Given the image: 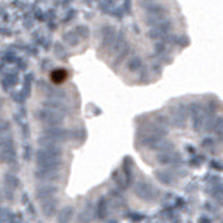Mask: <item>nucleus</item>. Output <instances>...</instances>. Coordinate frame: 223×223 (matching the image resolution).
Masks as SVG:
<instances>
[{
  "label": "nucleus",
  "mask_w": 223,
  "mask_h": 223,
  "mask_svg": "<svg viewBox=\"0 0 223 223\" xmlns=\"http://www.w3.org/2000/svg\"><path fill=\"white\" fill-rule=\"evenodd\" d=\"M67 70L66 69H63V67H58V69H53L49 73V79H51V81L53 84H62V83H65L66 80H67Z\"/></svg>",
  "instance_id": "1"
}]
</instances>
